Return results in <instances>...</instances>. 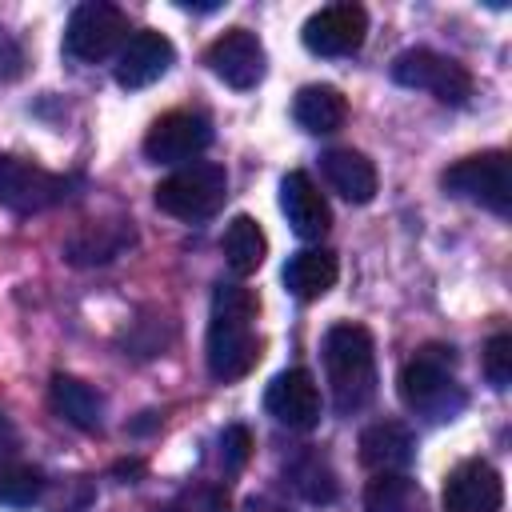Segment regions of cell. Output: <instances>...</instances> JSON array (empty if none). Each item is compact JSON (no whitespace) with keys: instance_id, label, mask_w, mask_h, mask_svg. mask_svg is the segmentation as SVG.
Instances as JSON below:
<instances>
[{"instance_id":"obj_1","label":"cell","mask_w":512,"mask_h":512,"mask_svg":"<svg viewBox=\"0 0 512 512\" xmlns=\"http://www.w3.org/2000/svg\"><path fill=\"white\" fill-rule=\"evenodd\" d=\"M256 312L260 300L240 280H220L212 292V316H208V372L212 380H240L260 360L256 340Z\"/></svg>"},{"instance_id":"obj_2","label":"cell","mask_w":512,"mask_h":512,"mask_svg":"<svg viewBox=\"0 0 512 512\" xmlns=\"http://www.w3.org/2000/svg\"><path fill=\"white\" fill-rule=\"evenodd\" d=\"M324 372L340 416L360 412L376 396V348L364 324H332L324 332Z\"/></svg>"},{"instance_id":"obj_3","label":"cell","mask_w":512,"mask_h":512,"mask_svg":"<svg viewBox=\"0 0 512 512\" xmlns=\"http://www.w3.org/2000/svg\"><path fill=\"white\" fill-rule=\"evenodd\" d=\"M452 348L444 344H428L420 348L404 368H400V400L408 412L424 416V420H452L460 408H464V388L452 380Z\"/></svg>"},{"instance_id":"obj_4","label":"cell","mask_w":512,"mask_h":512,"mask_svg":"<svg viewBox=\"0 0 512 512\" xmlns=\"http://www.w3.org/2000/svg\"><path fill=\"white\" fill-rule=\"evenodd\" d=\"M224 196H228V172L224 164H212V160H192L152 188L156 208L188 224L216 216L224 208Z\"/></svg>"},{"instance_id":"obj_5","label":"cell","mask_w":512,"mask_h":512,"mask_svg":"<svg viewBox=\"0 0 512 512\" xmlns=\"http://www.w3.org/2000/svg\"><path fill=\"white\" fill-rule=\"evenodd\" d=\"M128 40V16L108 0H84L64 28V52L80 64H100Z\"/></svg>"},{"instance_id":"obj_6","label":"cell","mask_w":512,"mask_h":512,"mask_svg":"<svg viewBox=\"0 0 512 512\" xmlns=\"http://www.w3.org/2000/svg\"><path fill=\"white\" fill-rule=\"evenodd\" d=\"M440 184H444V192H452L460 200H472V204H480L496 216L512 212V168H508L504 152L464 156L460 164H452L440 176Z\"/></svg>"},{"instance_id":"obj_7","label":"cell","mask_w":512,"mask_h":512,"mask_svg":"<svg viewBox=\"0 0 512 512\" xmlns=\"http://www.w3.org/2000/svg\"><path fill=\"white\" fill-rule=\"evenodd\" d=\"M392 80L404 88L432 92L440 104H468L472 96V76L460 60L440 56L432 48H408L392 60Z\"/></svg>"},{"instance_id":"obj_8","label":"cell","mask_w":512,"mask_h":512,"mask_svg":"<svg viewBox=\"0 0 512 512\" xmlns=\"http://www.w3.org/2000/svg\"><path fill=\"white\" fill-rule=\"evenodd\" d=\"M212 144V124L208 116L200 112H188V108H176V112H164L160 120H152L148 136H144V156L152 164H192L204 148Z\"/></svg>"},{"instance_id":"obj_9","label":"cell","mask_w":512,"mask_h":512,"mask_svg":"<svg viewBox=\"0 0 512 512\" xmlns=\"http://www.w3.org/2000/svg\"><path fill=\"white\" fill-rule=\"evenodd\" d=\"M68 180L24 160V156H0V204L12 212H44L68 196Z\"/></svg>"},{"instance_id":"obj_10","label":"cell","mask_w":512,"mask_h":512,"mask_svg":"<svg viewBox=\"0 0 512 512\" xmlns=\"http://www.w3.org/2000/svg\"><path fill=\"white\" fill-rule=\"evenodd\" d=\"M364 36H368V12L352 0L316 8L300 28L304 48L316 56H352L364 44Z\"/></svg>"},{"instance_id":"obj_11","label":"cell","mask_w":512,"mask_h":512,"mask_svg":"<svg viewBox=\"0 0 512 512\" xmlns=\"http://www.w3.org/2000/svg\"><path fill=\"white\" fill-rule=\"evenodd\" d=\"M264 412L296 432H308L320 424V384L308 368H284L264 388Z\"/></svg>"},{"instance_id":"obj_12","label":"cell","mask_w":512,"mask_h":512,"mask_svg":"<svg viewBox=\"0 0 512 512\" xmlns=\"http://www.w3.org/2000/svg\"><path fill=\"white\" fill-rule=\"evenodd\" d=\"M204 60H208V68L228 84V88H256L260 80H264V64H268V56H264V44L256 40V32H248V28H228L224 36H216L212 44H208V52H204Z\"/></svg>"},{"instance_id":"obj_13","label":"cell","mask_w":512,"mask_h":512,"mask_svg":"<svg viewBox=\"0 0 512 512\" xmlns=\"http://www.w3.org/2000/svg\"><path fill=\"white\" fill-rule=\"evenodd\" d=\"M172 60H176L172 40L164 32H156V28H140V32H132L124 40V48L116 56V84L128 88V92L148 88L172 68Z\"/></svg>"},{"instance_id":"obj_14","label":"cell","mask_w":512,"mask_h":512,"mask_svg":"<svg viewBox=\"0 0 512 512\" xmlns=\"http://www.w3.org/2000/svg\"><path fill=\"white\" fill-rule=\"evenodd\" d=\"M504 480L488 460H464L444 480V512H500Z\"/></svg>"},{"instance_id":"obj_15","label":"cell","mask_w":512,"mask_h":512,"mask_svg":"<svg viewBox=\"0 0 512 512\" xmlns=\"http://www.w3.org/2000/svg\"><path fill=\"white\" fill-rule=\"evenodd\" d=\"M280 212L288 216V224L300 240H320L332 228V208H328L324 192L300 168L280 180Z\"/></svg>"},{"instance_id":"obj_16","label":"cell","mask_w":512,"mask_h":512,"mask_svg":"<svg viewBox=\"0 0 512 512\" xmlns=\"http://www.w3.org/2000/svg\"><path fill=\"white\" fill-rule=\"evenodd\" d=\"M416 456V440L400 420H376L360 432V464L372 472H404Z\"/></svg>"},{"instance_id":"obj_17","label":"cell","mask_w":512,"mask_h":512,"mask_svg":"<svg viewBox=\"0 0 512 512\" xmlns=\"http://www.w3.org/2000/svg\"><path fill=\"white\" fill-rule=\"evenodd\" d=\"M320 172L332 184V192H340L348 204H368L376 196V188H380L376 164L356 148H328L320 156Z\"/></svg>"},{"instance_id":"obj_18","label":"cell","mask_w":512,"mask_h":512,"mask_svg":"<svg viewBox=\"0 0 512 512\" xmlns=\"http://www.w3.org/2000/svg\"><path fill=\"white\" fill-rule=\"evenodd\" d=\"M292 120H296L304 132H312V136H328V132L344 128V120H348V100H344V92L332 88V84H304V88L296 92V100H292Z\"/></svg>"},{"instance_id":"obj_19","label":"cell","mask_w":512,"mask_h":512,"mask_svg":"<svg viewBox=\"0 0 512 512\" xmlns=\"http://www.w3.org/2000/svg\"><path fill=\"white\" fill-rule=\"evenodd\" d=\"M340 276V264L328 248H304V252H292L288 264H284V288L296 296V300H320Z\"/></svg>"},{"instance_id":"obj_20","label":"cell","mask_w":512,"mask_h":512,"mask_svg":"<svg viewBox=\"0 0 512 512\" xmlns=\"http://www.w3.org/2000/svg\"><path fill=\"white\" fill-rule=\"evenodd\" d=\"M48 400H52V408H56L68 424H76L80 432H96V428H100L104 400H100V392L88 388L84 380L64 376V372L52 376V384H48Z\"/></svg>"},{"instance_id":"obj_21","label":"cell","mask_w":512,"mask_h":512,"mask_svg":"<svg viewBox=\"0 0 512 512\" xmlns=\"http://www.w3.org/2000/svg\"><path fill=\"white\" fill-rule=\"evenodd\" d=\"M268 256V236L260 228V220L252 216H232L224 228V260L232 268V276H252Z\"/></svg>"},{"instance_id":"obj_22","label":"cell","mask_w":512,"mask_h":512,"mask_svg":"<svg viewBox=\"0 0 512 512\" xmlns=\"http://www.w3.org/2000/svg\"><path fill=\"white\" fill-rule=\"evenodd\" d=\"M124 244H132V228L128 224H84L72 240H68V260L72 264H108L112 256L124 252Z\"/></svg>"},{"instance_id":"obj_23","label":"cell","mask_w":512,"mask_h":512,"mask_svg":"<svg viewBox=\"0 0 512 512\" xmlns=\"http://www.w3.org/2000/svg\"><path fill=\"white\" fill-rule=\"evenodd\" d=\"M364 508L368 512H420V488L404 472H376L364 488Z\"/></svg>"},{"instance_id":"obj_24","label":"cell","mask_w":512,"mask_h":512,"mask_svg":"<svg viewBox=\"0 0 512 512\" xmlns=\"http://www.w3.org/2000/svg\"><path fill=\"white\" fill-rule=\"evenodd\" d=\"M288 480L308 504H332L336 500V472L320 452H300L288 464Z\"/></svg>"},{"instance_id":"obj_25","label":"cell","mask_w":512,"mask_h":512,"mask_svg":"<svg viewBox=\"0 0 512 512\" xmlns=\"http://www.w3.org/2000/svg\"><path fill=\"white\" fill-rule=\"evenodd\" d=\"M44 492V480L28 464H0V504L8 508H28Z\"/></svg>"},{"instance_id":"obj_26","label":"cell","mask_w":512,"mask_h":512,"mask_svg":"<svg viewBox=\"0 0 512 512\" xmlns=\"http://www.w3.org/2000/svg\"><path fill=\"white\" fill-rule=\"evenodd\" d=\"M484 376L492 388H508L512 384V336L500 332L484 344Z\"/></svg>"},{"instance_id":"obj_27","label":"cell","mask_w":512,"mask_h":512,"mask_svg":"<svg viewBox=\"0 0 512 512\" xmlns=\"http://www.w3.org/2000/svg\"><path fill=\"white\" fill-rule=\"evenodd\" d=\"M248 452H252V436H248V428H224V436H220V456H224V468L228 472H236L244 460H248Z\"/></svg>"},{"instance_id":"obj_28","label":"cell","mask_w":512,"mask_h":512,"mask_svg":"<svg viewBox=\"0 0 512 512\" xmlns=\"http://www.w3.org/2000/svg\"><path fill=\"white\" fill-rule=\"evenodd\" d=\"M240 512H288V508L276 504V500H268V496H252V500L240 504Z\"/></svg>"},{"instance_id":"obj_29","label":"cell","mask_w":512,"mask_h":512,"mask_svg":"<svg viewBox=\"0 0 512 512\" xmlns=\"http://www.w3.org/2000/svg\"><path fill=\"white\" fill-rule=\"evenodd\" d=\"M0 440H12V424L0 416Z\"/></svg>"}]
</instances>
